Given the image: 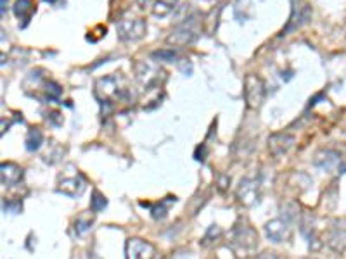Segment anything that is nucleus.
<instances>
[{"instance_id":"nucleus-18","label":"nucleus","mask_w":346,"mask_h":259,"mask_svg":"<svg viewBox=\"0 0 346 259\" xmlns=\"http://www.w3.org/2000/svg\"><path fill=\"white\" fill-rule=\"evenodd\" d=\"M177 2H179V0H158V2L154 4V7H153V14L158 16V17L168 16L173 11V9H175Z\"/></svg>"},{"instance_id":"nucleus-3","label":"nucleus","mask_w":346,"mask_h":259,"mask_svg":"<svg viewBox=\"0 0 346 259\" xmlns=\"http://www.w3.org/2000/svg\"><path fill=\"white\" fill-rule=\"evenodd\" d=\"M145 21L135 16H123L120 21L116 22V31L118 36L123 42H137L145 35Z\"/></svg>"},{"instance_id":"nucleus-6","label":"nucleus","mask_w":346,"mask_h":259,"mask_svg":"<svg viewBox=\"0 0 346 259\" xmlns=\"http://www.w3.org/2000/svg\"><path fill=\"white\" fill-rule=\"evenodd\" d=\"M260 195H262V181L260 178H249L246 176L239 181L237 190H235V197L237 201L246 207H251L260 201Z\"/></svg>"},{"instance_id":"nucleus-2","label":"nucleus","mask_w":346,"mask_h":259,"mask_svg":"<svg viewBox=\"0 0 346 259\" xmlns=\"http://www.w3.org/2000/svg\"><path fill=\"white\" fill-rule=\"evenodd\" d=\"M128 90L125 86V80L121 76L111 75L106 76V78H99L95 81V97L99 99V104L104 107L106 106V112L111 109V101H120V99H125Z\"/></svg>"},{"instance_id":"nucleus-23","label":"nucleus","mask_w":346,"mask_h":259,"mask_svg":"<svg viewBox=\"0 0 346 259\" xmlns=\"http://www.w3.org/2000/svg\"><path fill=\"white\" fill-rule=\"evenodd\" d=\"M156 59H163V61H173L175 59V52L171 51V49H165V51H158L153 54Z\"/></svg>"},{"instance_id":"nucleus-29","label":"nucleus","mask_w":346,"mask_h":259,"mask_svg":"<svg viewBox=\"0 0 346 259\" xmlns=\"http://www.w3.org/2000/svg\"><path fill=\"white\" fill-rule=\"evenodd\" d=\"M6 4L7 0H2V16H6Z\"/></svg>"},{"instance_id":"nucleus-16","label":"nucleus","mask_w":346,"mask_h":259,"mask_svg":"<svg viewBox=\"0 0 346 259\" xmlns=\"http://www.w3.org/2000/svg\"><path fill=\"white\" fill-rule=\"evenodd\" d=\"M175 202H177L175 195H173V197L171 195H168V197L161 199V201H159L158 204H154V206L149 204V207H151V215H153L154 220H165V218L168 216V211H170V206Z\"/></svg>"},{"instance_id":"nucleus-9","label":"nucleus","mask_w":346,"mask_h":259,"mask_svg":"<svg viewBox=\"0 0 346 259\" xmlns=\"http://www.w3.org/2000/svg\"><path fill=\"white\" fill-rule=\"evenodd\" d=\"M296 142L294 135L291 133H274L268 137V151L274 157L286 156Z\"/></svg>"},{"instance_id":"nucleus-21","label":"nucleus","mask_w":346,"mask_h":259,"mask_svg":"<svg viewBox=\"0 0 346 259\" xmlns=\"http://www.w3.org/2000/svg\"><path fill=\"white\" fill-rule=\"evenodd\" d=\"M92 223H94V220H92V216H89V215H81V216H78L76 218V221H75V231L78 235H83V233H86L90 228H92Z\"/></svg>"},{"instance_id":"nucleus-30","label":"nucleus","mask_w":346,"mask_h":259,"mask_svg":"<svg viewBox=\"0 0 346 259\" xmlns=\"http://www.w3.org/2000/svg\"><path fill=\"white\" fill-rule=\"evenodd\" d=\"M45 2H49V4H54V2H56V0H45Z\"/></svg>"},{"instance_id":"nucleus-28","label":"nucleus","mask_w":346,"mask_h":259,"mask_svg":"<svg viewBox=\"0 0 346 259\" xmlns=\"http://www.w3.org/2000/svg\"><path fill=\"white\" fill-rule=\"evenodd\" d=\"M59 116H61V114H59V112H52V114H51V121H52L56 126H59V125H61V123H62V117H59Z\"/></svg>"},{"instance_id":"nucleus-5","label":"nucleus","mask_w":346,"mask_h":259,"mask_svg":"<svg viewBox=\"0 0 346 259\" xmlns=\"http://www.w3.org/2000/svg\"><path fill=\"white\" fill-rule=\"evenodd\" d=\"M326 244L338 254L346 251V218H334L331 221L326 231Z\"/></svg>"},{"instance_id":"nucleus-10","label":"nucleus","mask_w":346,"mask_h":259,"mask_svg":"<svg viewBox=\"0 0 346 259\" xmlns=\"http://www.w3.org/2000/svg\"><path fill=\"white\" fill-rule=\"evenodd\" d=\"M313 164L326 173H336L341 168V154L331 149L318 151L313 157Z\"/></svg>"},{"instance_id":"nucleus-19","label":"nucleus","mask_w":346,"mask_h":259,"mask_svg":"<svg viewBox=\"0 0 346 259\" xmlns=\"http://www.w3.org/2000/svg\"><path fill=\"white\" fill-rule=\"evenodd\" d=\"M107 207V199L104 197V194H101L99 190H94L92 199H90V211L92 213H101Z\"/></svg>"},{"instance_id":"nucleus-11","label":"nucleus","mask_w":346,"mask_h":259,"mask_svg":"<svg viewBox=\"0 0 346 259\" xmlns=\"http://www.w3.org/2000/svg\"><path fill=\"white\" fill-rule=\"evenodd\" d=\"M196 38H198V31L190 26V22L189 25L185 22V25L179 26L175 31H171V35L166 38V42L170 45H175V47H184V45L192 43Z\"/></svg>"},{"instance_id":"nucleus-17","label":"nucleus","mask_w":346,"mask_h":259,"mask_svg":"<svg viewBox=\"0 0 346 259\" xmlns=\"http://www.w3.org/2000/svg\"><path fill=\"white\" fill-rule=\"evenodd\" d=\"M44 144V133L40 128H30L28 135H26L25 140V147L28 152H36Z\"/></svg>"},{"instance_id":"nucleus-26","label":"nucleus","mask_w":346,"mask_h":259,"mask_svg":"<svg viewBox=\"0 0 346 259\" xmlns=\"http://www.w3.org/2000/svg\"><path fill=\"white\" fill-rule=\"evenodd\" d=\"M21 202H16V204H11V202H6L4 201V211H11V213H19L21 211Z\"/></svg>"},{"instance_id":"nucleus-14","label":"nucleus","mask_w":346,"mask_h":259,"mask_svg":"<svg viewBox=\"0 0 346 259\" xmlns=\"http://www.w3.org/2000/svg\"><path fill=\"white\" fill-rule=\"evenodd\" d=\"M57 190L61 194L68 195V197H80L85 190V181L81 180V176L76 173L75 176H66V178L59 181Z\"/></svg>"},{"instance_id":"nucleus-31","label":"nucleus","mask_w":346,"mask_h":259,"mask_svg":"<svg viewBox=\"0 0 346 259\" xmlns=\"http://www.w3.org/2000/svg\"><path fill=\"white\" fill-rule=\"evenodd\" d=\"M305 259H313V257H305Z\"/></svg>"},{"instance_id":"nucleus-1","label":"nucleus","mask_w":346,"mask_h":259,"mask_svg":"<svg viewBox=\"0 0 346 259\" xmlns=\"http://www.w3.org/2000/svg\"><path fill=\"white\" fill-rule=\"evenodd\" d=\"M258 244H260L258 231L254 230L248 221L241 220L232 226V230L229 233V247L239 259L254 256V254H256V249H258Z\"/></svg>"},{"instance_id":"nucleus-4","label":"nucleus","mask_w":346,"mask_h":259,"mask_svg":"<svg viewBox=\"0 0 346 259\" xmlns=\"http://www.w3.org/2000/svg\"><path fill=\"white\" fill-rule=\"evenodd\" d=\"M265 83L256 75H248L244 78V102L249 109H260L265 101Z\"/></svg>"},{"instance_id":"nucleus-12","label":"nucleus","mask_w":346,"mask_h":259,"mask_svg":"<svg viewBox=\"0 0 346 259\" xmlns=\"http://www.w3.org/2000/svg\"><path fill=\"white\" fill-rule=\"evenodd\" d=\"M23 176H25V171L16 162H2V166H0V180H2L4 187L17 185L23 180Z\"/></svg>"},{"instance_id":"nucleus-8","label":"nucleus","mask_w":346,"mask_h":259,"mask_svg":"<svg viewBox=\"0 0 346 259\" xmlns=\"http://www.w3.org/2000/svg\"><path fill=\"white\" fill-rule=\"evenodd\" d=\"M265 235L270 242L274 244H282V242H288L291 239V225L288 220H270L265 225Z\"/></svg>"},{"instance_id":"nucleus-20","label":"nucleus","mask_w":346,"mask_h":259,"mask_svg":"<svg viewBox=\"0 0 346 259\" xmlns=\"http://www.w3.org/2000/svg\"><path fill=\"white\" fill-rule=\"evenodd\" d=\"M222 233H224V231H222L220 226H218V225H211L208 228L206 233H204V237L201 239V242H199V244H201L203 247H208V245H211L213 242H215V240L220 239Z\"/></svg>"},{"instance_id":"nucleus-25","label":"nucleus","mask_w":346,"mask_h":259,"mask_svg":"<svg viewBox=\"0 0 346 259\" xmlns=\"http://www.w3.org/2000/svg\"><path fill=\"white\" fill-rule=\"evenodd\" d=\"M229 183H230L229 176H225V175L218 176V189H220V192H225V189L229 187Z\"/></svg>"},{"instance_id":"nucleus-27","label":"nucleus","mask_w":346,"mask_h":259,"mask_svg":"<svg viewBox=\"0 0 346 259\" xmlns=\"http://www.w3.org/2000/svg\"><path fill=\"white\" fill-rule=\"evenodd\" d=\"M254 259H284L280 256V254H277V252H272V251H267V252H262V254H258L256 257Z\"/></svg>"},{"instance_id":"nucleus-22","label":"nucleus","mask_w":346,"mask_h":259,"mask_svg":"<svg viewBox=\"0 0 346 259\" xmlns=\"http://www.w3.org/2000/svg\"><path fill=\"white\" fill-rule=\"evenodd\" d=\"M45 93H47L49 101H57L62 93V88L59 86V83H56V81H49V83L45 85Z\"/></svg>"},{"instance_id":"nucleus-13","label":"nucleus","mask_w":346,"mask_h":259,"mask_svg":"<svg viewBox=\"0 0 346 259\" xmlns=\"http://www.w3.org/2000/svg\"><path fill=\"white\" fill-rule=\"evenodd\" d=\"M310 16H312V9L308 7V4H294V6H293V14H291V19H289L288 26H286L282 33L288 35L289 31L299 28V26H301L303 22H307L308 19H310Z\"/></svg>"},{"instance_id":"nucleus-7","label":"nucleus","mask_w":346,"mask_h":259,"mask_svg":"<svg viewBox=\"0 0 346 259\" xmlns=\"http://www.w3.org/2000/svg\"><path fill=\"white\" fill-rule=\"evenodd\" d=\"M156 249L151 242L139 237H132L125 242V256L126 259H153Z\"/></svg>"},{"instance_id":"nucleus-24","label":"nucleus","mask_w":346,"mask_h":259,"mask_svg":"<svg viewBox=\"0 0 346 259\" xmlns=\"http://www.w3.org/2000/svg\"><path fill=\"white\" fill-rule=\"evenodd\" d=\"M206 156H208V149H206V145H204V144L198 145V149H196V152H194V159H196V161H201V162H204V161H206Z\"/></svg>"},{"instance_id":"nucleus-15","label":"nucleus","mask_w":346,"mask_h":259,"mask_svg":"<svg viewBox=\"0 0 346 259\" xmlns=\"http://www.w3.org/2000/svg\"><path fill=\"white\" fill-rule=\"evenodd\" d=\"M33 12H36V4L35 0H17L16 6H14V14L17 19H23V26L21 28H25L26 25L30 22L31 16H33Z\"/></svg>"}]
</instances>
